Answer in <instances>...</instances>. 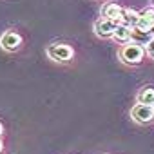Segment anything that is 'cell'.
Returning <instances> with one entry per match:
<instances>
[{"label": "cell", "mask_w": 154, "mask_h": 154, "mask_svg": "<svg viewBox=\"0 0 154 154\" xmlns=\"http://www.w3.org/2000/svg\"><path fill=\"white\" fill-rule=\"evenodd\" d=\"M132 31H134V29H131V27H127V26H123V24H118V27H116L112 38L118 40V42H122V44H125V42H129V40L132 38Z\"/></svg>", "instance_id": "cell-9"}, {"label": "cell", "mask_w": 154, "mask_h": 154, "mask_svg": "<svg viewBox=\"0 0 154 154\" xmlns=\"http://www.w3.org/2000/svg\"><path fill=\"white\" fill-rule=\"evenodd\" d=\"M145 53L150 56V58H154V38H150L149 42H147V47H145Z\"/></svg>", "instance_id": "cell-11"}, {"label": "cell", "mask_w": 154, "mask_h": 154, "mask_svg": "<svg viewBox=\"0 0 154 154\" xmlns=\"http://www.w3.org/2000/svg\"><path fill=\"white\" fill-rule=\"evenodd\" d=\"M140 22V13L136 9H123V17H122V24L131 27V29H136Z\"/></svg>", "instance_id": "cell-8"}, {"label": "cell", "mask_w": 154, "mask_h": 154, "mask_svg": "<svg viewBox=\"0 0 154 154\" xmlns=\"http://www.w3.org/2000/svg\"><path fill=\"white\" fill-rule=\"evenodd\" d=\"M47 54L49 58L56 60V62H69L72 58V47L65 45V44H51L47 47Z\"/></svg>", "instance_id": "cell-2"}, {"label": "cell", "mask_w": 154, "mask_h": 154, "mask_svg": "<svg viewBox=\"0 0 154 154\" xmlns=\"http://www.w3.org/2000/svg\"><path fill=\"white\" fill-rule=\"evenodd\" d=\"M102 17L103 18H109L116 24H122V17H123V9L116 4V2H107L103 8H102Z\"/></svg>", "instance_id": "cell-6"}, {"label": "cell", "mask_w": 154, "mask_h": 154, "mask_svg": "<svg viewBox=\"0 0 154 154\" xmlns=\"http://www.w3.org/2000/svg\"><path fill=\"white\" fill-rule=\"evenodd\" d=\"M116 27H118L116 22H112V20H109V18H103V17L94 22V33H96L98 36H102V38L112 36L114 31H116Z\"/></svg>", "instance_id": "cell-4"}, {"label": "cell", "mask_w": 154, "mask_h": 154, "mask_svg": "<svg viewBox=\"0 0 154 154\" xmlns=\"http://www.w3.org/2000/svg\"><path fill=\"white\" fill-rule=\"evenodd\" d=\"M152 26H154V9H145L143 13H140V22L136 26V31L149 35Z\"/></svg>", "instance_id": "cell-7"}, {"label": "cell", "mask_w": 154, "mask_h": 154, "mask_svg": "<svg viewBox=\"0 0 154 154\" xmlns=\"http://www.w3.org/2000/svg\"><path fill=\"white\" fill-rule=\"evenodd\" d=\"M149 35H150V36L154 38V26H152V29H150V33H149Z\"/></svg>", "instance_id": "cell-12"}, {"label": "cell", "mask_w": 154, "mask_h": 154, "mask_svg": "<svg viewBox=\"0 0 154 154\" xmlns=\"http://www.w3.org/2000/svg\"><path fill=\"white\" fill-rule=\"evenodd\" d=\"M131 116L136 123H149L154 120V111L152 107L149 105H143V103H136L132 109H131Z\"/></svg>", "instance_id": "cell-3"}, {"label": "cell", "mask_w": 154, "mask_h": 154, "mask_svg": "<svg viewBox=\"0 0 154 154\" xmlns=\"http://www.w3.org/2000/svg\"><path fill=\"white\" fill-rule=\"evenodd\" d=\"M0 150H2V143H0Z\"/></svg>", "instance_id": "cell-14"}, {"label": "cell", "mask_w": 154, "mask_h": 154, "mask_svg": "<svg viewBox=\"0 0 154 154\" xmlns=\"http://www.w3.org/2000/svg\"><path fill=\"white\" fill-rule=\"evenodd\" d=\"M0 134H2V125H0Z\"/></svg>", "instance_id": "cell-13"}, {"label": "cell", "mask_w": 154, "mask_h": 154, "mask_svg": "<svg viewBox=\"0 0 154 154\" xmlns=\"http://www.w3.org/2000/svg\"><path fill=\"white\" fill-rule=\"evenodd\" d=\"M143 54H145V49L140 45V44H125L120 51V58L122 62L129 63V65H136L143 60Z\"/></svg>", "instance_id": "cell-1"}, {"label": "cell", "mask_w": 154, "mask_h": 154, "mask_svg": "<svg viewBox=\"0 0 154 154\" xmlns=\"http://www.w3.org/2000/svg\"><path fill=\"white\" fill-rule=\"evenodd\" d=\"M0 45H2L6 51H17L20 45H22V36L15 31H8L2 35L0 38Z\"/></svg>", "instance_id": "cell-5"}, {"label": "cell", "mask_w": 154, "mask_h": 154, "mask_svg": "<svg viewBox=\"0 0 154 154\" xmlns=\"http://www.w3.org/2000/svg\"><path fill=\"white\" fill-rule=\"evenodd\" d=\"M152 111H154V105H152Z\"/></svg>", "instance_id": "cell-15"}, {"label": "cell", "mask_w": 154, "mask_h": 154, "mask_svg": "<svg viewBox=\"0 0 154 154\" xmlns=\"http://www.w3.org/2000/svg\"><path fill=\"white\" fill-rule=\"evenodd\" d=\"M138 103H143V105L152 107V105H154V89L145 87L143 91H140V94H138Z\"/></svg>", "instance_id": "cell-10"}]
</instances>
